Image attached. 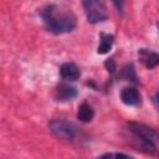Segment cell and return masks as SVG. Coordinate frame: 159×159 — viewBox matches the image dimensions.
<instances>
[{
	"mask_svg": "<svg viewBox=\"0 0 159 159\" xmlns=\"http://www.w3.org/2000/svg\"><path fill=\"white\" fill-rule=\"evenodd\" d=\"M114 159H134V158H132V157H129V155H127L124 153H117L114 155Z\"/></svg>",
	"mask_w": 159,
	"mask_h": 159,
	"instance_id": "obj_13",
	"label": "cell"
},
{
	"mask_svg": "<svg viewBox=\"0 0 159 159\" xmlns=\"http://www.w3.org/2000/svg\"><path fill=\"white\" fill-rule=\"evenodd\" d=\"M128 128L134 135L147 140L148 143L153 144L154 147H157L159 149V133L158 132H155L154 129H152L144 124L134 123V122L128 123Z\"/></svg>",
	"mask_w": 159,
	"mask_h": 159,
	"instance_id": "obj_4",
	"label": "cell"
},
{
	"mask_svg": "<svg viewBox=\"0 0 159 159\" xmlns=\"http://www.w3.org/2000/svg\"><path fill=\"white\" fill-rule=\"evenodd\" d=\"M94 117V111L92 108V106H89L88 103H82L80 107H78V111H77V118L83 122V123H88L93 119Z\"/></svg>",
	"mask_w": 159,
	"mask_h": 159,
	"instance_id": "obj_9",
	"label": "cell"
},
{
	"mask_svg": "<svg viewBox=\"0 0 159 159\" xmlns=\"http://www.w3.org/2000/svg\"><path fill=\"white\" fill-rule=\"evenodd\" d=\"M75 97H77V89L73 86H70L67 83H60L58 87L56 88V93H55L56 101L65 102V101H71Z\"/></svg>",
	"mask_w": 159,
	"mask_h": 159,
	"instance_id": "obj_5",
	"label": "cell"
},
{
	"mask_svg": "<svg viewBox=\"0 0 159 159\" xmlns=\"http://www.w3.org/2000/svg\"><path fill=\"white\" fill-rule=\"evenodd\" d=\"M104 66H106V68L108 70V72H109L111 75H114V73H116L117 66H116V62H114L113 58H108V60L104 62Z\"/></svg>",
	"mask_w": 159,
	"mask_h": 159,
	"instance_id": "obj_12",
	"label": "cell"
},
{
	"mask_svg": "<svg viewBox=\"0 0 159 159\" xmlns=\"http://www.w3.org/2000/svg\"><path fill=\"white\" fill-rule=\"evenodd\" d=\"M120 99L127 106H138L140 103V94L134 87H125L120 92Z\"/></svg>",
	"mask_w": 159,
	"mask_h": 159,
	"instance_id": "obj_7",
	"label": "cell"
},
{
	"mask_svg": "<svg viewBox=\"0 0 159 159\" xmlns=\"http://www.w3.org/2000/svg\"><path fill=\"white\" fill-rule=\"evenodd\" d=\"M122 80L124 81H130V82H137V75H135V70L133 67V65H127L122 68V72H120V76H119Z\"/></svg>",
	"mask_w": 159,
	"mask_h": 159,
	"instance_id": "obj_11",
	"label": "cell"
},
{
	"mask_svg": "<svg viewBox=\"0 0 159 159\" xmlns=\"http://www.w3.org/2000/svg\"><path fill=\"white\" fill-rule=\"evenodd\" d=\"M41 17L46 29L52 34L70 32L76 27V16L70 9L56 4L46 5L41 10Z\"/></svg>",
	"mask_w": 159,
	"mask_h": 159,
	"instance_id": "obj_1",
	"label": "cell"
},
{
	"mask_svg": "<svg viewBox=\"0 0 159 159\" xmlns=\"http://www.w3.org/2000/svg\"><path fill=\"white\" fill-rule=\"evenodd\" d=\"M50 129L51 132L62 140H73L76 137V127L66 120L55 119L50 122Z\"/></svg>",
	"mask_w": 159,
	"mask_h": 159,
	"instance_id": "obj_3",
	"label": "cell"
},
{
	"mask_svg": "<svg viewBox=\"0 0 159 159\" xmlns=\"http://www.w3.org/2000/svg\"><path fill=\"white\" fill-rule=\"evenodd\" d=\"M139 57L148 70H152L159 65V53L148 51L145 48L139 50Z\"/></svg>",
	"mask_w": 159,
	"mask_h": 159,
	"instance_id": "obj_8",
	"label": "cell"
},
{
	"mask_svg": "<svg viewBox=\"0 0 159 159\" xmlns=\"http://www.w3.org/2000/svg\"><path fill=\"white\" fill-rule=\"evenodd\" d=\"M154 102H155V106H157V108L159 109V92H157V93H155V97H154Z\"/></svg>",
	"mask_w": 159,
	"mask_h": 159,
	"instance_id": "obj_15",
	"label": "cell"
},
{
	"mask_svg": "<svg viewBox=\"0 0 159 159\" xmlns=\"http://www.w3.org/2000/svg\"><path fill=\"white\" fill-rule=\"evenodd\" d=\"M113 42H114V37L113 35L111 34H101V41H99V45H98V48H97V52L99 55H104L107 53L112 46H113Z\"/></svg>",
	"mask_w": 159,
	"mask_h": 159,
	"instance_id": "obj_10",
	"label": "cell"
},
{
	"mask_svg": "<svg viewBox=\"0 0 159 159\" xmlns=\"http://www.w3.org/2000/svg\"><path fill=\"white\" fill-rule=\"evenodd\" d=\"M60 75L66 81H76V80L80 78L81 71H80V68L75 63L66 62V63H62L61 65V67H60Z\"/></svg>",
	"mask_w": 159,
	"mask_h": 159,
	"instance_id": "obj_6",
	"label": "cell"
},
{
	"mask_svg": "<svg viewBox=\"0 0 159 159\" xmlns=\"http://www.w3.org/2000/svg\"><path fill=\"white\" fill-rule=\"evenodd\" d=\"M97 159H113V154H111V153H106V154L98 157Z\"/></svg>",
	"mask_w": 159,
	"mask_h": 159,
	"instance_id": "obj_14",
	"label": "cell"
},
{
	"mask_svg": "<svg viewBox=\"0 0 159 159\" xmlns=\"http://www.w3.org/2000/svg\"><path fill=\"white\" fill-rule=\"evenodd\" d=\"M83 7L87 15V20L91 24H97L106 21L108 19V11L103 1L99 0H87L83 1Z\"/></svg>",
	"mask_w": 159,
	"mask_h": 159,
	"instance_id": "obj_2",
	"label": "cell"
}]
</instances>
